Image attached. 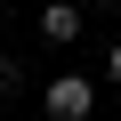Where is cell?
Segmentation results:
<instances>
[{
    "instance_id": "obj_1",
    "label": "cell",
    "mask_w": 121,
    "mask_h": 121,
    "mask_svg": "<svg viewBox=\"0 0 121 121\" xmlns=\"http://www.w3.org/2000/svg\"><path fill=\"white\" fill-rule=\"evenodd\" d=\"M40 113L48 121H89L97 113V81L89 73H48L40 81Z\"/></svg>"
},
{
    "instance_id": "obj_2",
    "label": "cell",
    "mask_w": 121,
    "mask_h": 121,
    "mask_svg": "<svg viewBox=\"0 0 121 121\" xmlns=\"http://www.w3.org/2000/svg\"><path fill=\"white\" fill-rule=\"evenodd\" d=\"M89 32V16H81V0H48L40 8V40H56V48H73Z\"/></svg>"
},
{
    "instance_id": "obj_3",
    "label": "cell",
    "mask_w": 121,
    "mask_h": 121,
    "mask_svg": "<svg viewBox=\"0 0 121 121\" xmlns=\"http://www.w3.org/2000/svg\"><path fill=\"white\" fill-rule=\"evenodd\" d=\"M105 81H113V89H121V40H113V48H105Z\"/></svg>"
},
{
    "instance_id": "obj_4",
    "label": "cell",
    "mask_w": 121,
    "mask_h": 121,
    "mask_svg": "<svg viewBox=\"0 0 121 121\" xmlns=\"http://www.w3.org/2000/svg\"><path fill=\"white\" fill-rule=\"evenodd\" d=\"M0 89H16V56H0Z\"/></svg>"
}]
</instances>
